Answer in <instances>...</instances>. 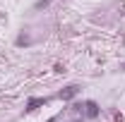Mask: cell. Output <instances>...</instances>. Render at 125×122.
Segmentation results:
<instances>
[{"instance_id": "277c9868", "label": "cell", "mask_w": 125, "mask_h": 122, "mask_svg": "<svg viewBox=\"0 0 125 122\" xmlns=\"http://www.w3.org/2000/svg\"><path fill=\"white\" fill-rule=\"evenodd\" d=\"M48 5H51V0H39V2H36V10H41V7H48Z\"/></svg>"}, {"instance_id": "7a4b0ae2", "label": "cell", "mask_w": 125, "mask_h": 122, "mask_svg": "<svg viewBox=\"0 0 125 122\" xmlns=\"http://www.w3.org/2000/svg\"><path fill=\"white\" fill-rule=\"evenodd\" d=\"M75 93H77V86H70V89H67V91H62L60 96H62V98H72Z\"/></svg>"}, {"instance_id": "6da1fadb", "label": "cell", "mask_w": 125, "mask_h": 122, "mask_svg": "<svg viewBox=\"0 0 125 122\" xmlns=\"http://www.w3.org/2000/svg\"><path fill=\"white\" fill-rule=\"evenodd\" d=\"M87 115H89V117H96V115H99V108H96V103H87Z\"/></svg>"}, {"instance_id": "3957f363", "label": "cell", "mask_w": 125, "mask_h": 122, "mask_svg": "<svg viewBox=\"0 0 125 122\" xmlns=\"http://www.w3.org/2000/svg\"><path fill=\"white\" fill-rule=\"evenodd\" d=\"M41 103H43L41 98H31V101H29V110H34V108H36V105H41Z\"/></svg>"}]
</instances>
